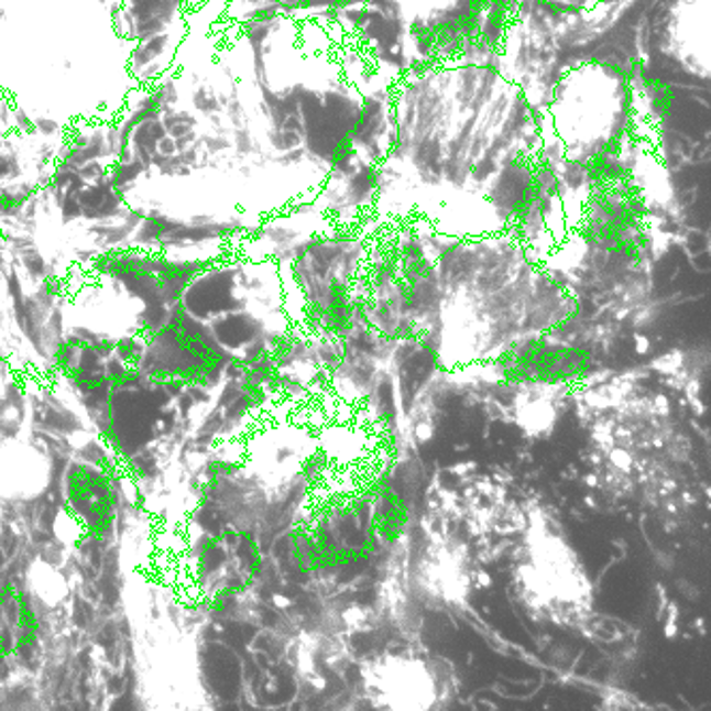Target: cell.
<instances>
[{
    "label": "cell",
    "mask_w": 711,
    "mask_h": 711,
    "mask_svg": "<svg viewBox=\"0 0 711 711\" xmlns=\"http://www.w3.org/2000/svg\"><path fill=\"white\" fill-rule=\"evenodd\" d=\"M81 218L86 220H109L127 210V195L118 190L109 176L97 182H86L77 193Z\"/></svg>",
    "instance_id": "6da1fadb"
},
{
    "label": "cell",
    "mask_w": 711,
    "mask_h": 711,
    "mask_svg": "<svg viewBox=\"0 0 711 711\" xmlns=\"http://www.w3.org/2000/svg\"><path fill=\"white\" fill-rule=\"evenodd\" d=\"M179 39H174V33H161V35L147 36L138 43H131L129 54V72L131 75L142 72L147 65H167L174 69V58L178 52Z\"/></svg>",
    "instance_id": "7a4b0ae2"
},
{
    "label": "cell",
    "mask_w": 711,
    "mask_h": 711,
    "mask_svg": "<svg viewBox=\"0 0 711 711\" xmlns=\"http://www.w3.org/2000/svg\"><path fill=\"white\" fill-rule=\"evenodd\" d=\"M167 135L165 124L161 113H152L147 118H143L142 122L135 124V129L131 131V138L127 143V150L142 163L147 172V178L152 176V161L156 156V145Z\"/></svg>",
    "instance_id": "3957f363"
},
{
    "label": "cell",
    "mask_w": 711,
    "mask_h": 711,
    "mask_svg": "<svg viewBox=\"0 0 711 711\" xmlns=\"http://www.w3.org/2000/svg\"><path fill=\"white\" fill-rule=\"evenodd\" d=\"M142 178H147V172L127 147L109 163V179L124 195L129 190H135Z\"/></svg>",
    "instance_id": "277c9868"
},
{
    "label": "cell",
    "mask_w": 711,
    "mask_h": 711,
    "mask_svg": "<svg viewBox=\"0 0 711 711\" xmlns=\"http://www.w3.org/2000/svg\"><path fill=\"white\" fill-rule=\"evenodd\" d=\"M161 118H163V124H165L167 135L174 138V140H182V138H188V135H197L199 118L190 109H179L178 106L167 107V109L161 111Z\"/></svg>",
    "instance_id": "5b68a950"
},
{
    "label": "cell",
    "mask_w": 711,
    "mask_h": 711,
    "mask_svg": "<svg viewBox=\"0 0 711 711\" xmlns=\"http://www.w3.org/2000/svg\"><path fill=\"white\" fill-rule=\"evenodd\" d=\"M190 106H193L195 113H201V116H208V118H212V116H216L222 109V103H220L218 95L212 92L210 88H206V86H197L193 90Z\"/></svg>",
    "instance_id": "8992f818"
},
{
    "label": "cell",
    "mask_w": 711,
    "mask_h": 711,
    "mask_svg": "<svg viewBox=\"0 0 711 711\" xmlns=\"http://www.w3.org/2000/svg\"><path fill=\"white\" fill-rule=\"evenodd\" d=\"M33 135L41 138V140H54V142H63L67 135V129L61 127L58 120L50 118V116H35L33 118Z\"/></svg>",
    "instance_id": "52a82bcc"
}]
</instances>
